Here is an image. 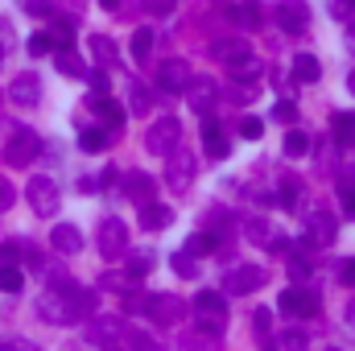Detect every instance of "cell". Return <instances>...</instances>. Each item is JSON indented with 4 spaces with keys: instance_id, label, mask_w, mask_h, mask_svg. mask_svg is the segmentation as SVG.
Returning a JSON list of instances; mask_svg holds the SVG:
<instances>
[{
    "instance_id": "obj_15",
    "label": "cell",
    "mask_w": 355,
    "mask_h": 351,
    "mask_svg": "<svg viewBox=\"0 0 355 351\" xmlns=\"http://www.w3.org/2000/svg\"><path fill=\"white\" fill-rule=\"evenodd\" d=\"M50 248L58 257H75V252H83V232L75 223H54L50 228Z\"/></svg>"
},
{
    "instance_id": "obj_8",
    "label": "cell",
    "mask_w": 355,
    "mask_h": 351,
    "mask_svg": "<svg viewBox=\"0 0 355 351\" xmlns=\"http://www.w3.org/2000/svg\"><path fill=\"white\" fill-rule=\"evenodd\" d=\"M265 281H268V273L261 264H236V268L223 273V293L227 298H244V293H257Z\"/></svg>"
},
{
    "instance_id": "obj_48",
    "label": "cell",
    "mask_w": 355,
    "mask_h": 351,
    "mask_svg": "<svg viewBox=\"0 0 355 351\" xmlns=\"http://www.w3.org/2000/svg\"><path fill=\"white\" fill-rule=\"evenodd\" d=\"M12 46H17V29H12V21H4V17H0V50L8 54Z\"/></svg>"
},
{
    "instance_id": "obj_32",
    "label": "cell",
    "mask_w": 355,
    "mask_h": 351,
    "mask_svg": "<svg viewBox=\"0 0 355 351\" xmlns=\"http://www.w3.org/2000/svg\"><path fill=\"white\" fill-rule=\"evenodd\" d=\"M232 17H236V25H244V29H257V25L265 21V12H261L257 0H240V4L232 8Z\"/></svg>"
},
{
    "instance_id": "obj_12",
    "label": "cell",
    "mask_w": 355,
    "mask_h": 351,
    "mask_svg": "<svg viewBox=\"0 0 355 351\" xmlns=\"http://www.w3.org/2000/svg\"><path fill=\"white\" fill-rule=\"evenodd\" d=\"M190 79H194V71H190L186 58H166L157 67V87L166 91V95H182V91L190 87Z\"/></svg>"
},
{
    "instance_id": "obj_55",
    "label": "cell",
    "mask_w": 355,
    "mask_h": 351,
    "mask_svg": "<svg viewBox=\"0 0 355 351\" xmlns=\"http://www.w3.org/2000/svg\"><path fill=\"white\" fill-rule=\"evenodd\" d=\"M339 277H343V285H352V289H355V261L343 264V268H339Z\"/></svg>"
},
{
    "instance_id": "obj_20",
    "label": "cell",
    "mask_w": 355,
    "mask_h": 351,
    "mask_svg": "<svg viewBox=\"0 0 355 351\" xmlns=\"http://www.w3.org/2000/svg\"><path fill=\"white\" fill-rule=\"evenodd\" d=\"M211 54H215L223 67H232V62H240L244 54H252V46H248L244 37H215V42H211Z\"/></svg>"
},
{
    "instance_id": "obj_27",
    "label": "cell",
    "mask_w": 355,
    "mask_h": 351,
    "mask_svg": "<svg viewBox=\"0 0 355 351\" xmlns=\"http://www.w3.org/2000/svg\"><path fill=\"white\" fill-rule=\"evenodd\" d=\"M112 128H79V149L83 153H103L107 145H112Z\"/></svg>"
},
{
    "instance_id": "obj_10",
    "label": "cell",
    "mask_w": 355,
    "mask_h": 351,
    "mask_svg": "<svg viewBox=\"0 0 355 351\" xmlns=\"http://www.w3.org/2000/svg\"><path fill=\"white\" fill-rule=\"evenodd\" d=\"M335 236H339V219H335L327 207H314V211L306 215V240H310L314 248H327V244H335Z\"/></svg>"
},
{
    "instance_id": "obj_1",
    "label": "cell",
    "mask_w": 355,
    "mask_h": 351,
    "mask_svg": "<svg viewBox=\"0 0 355 351\" xmlns=\"http://www.w3.org/2000/svg\"><path fill=\"white\" fill-rule=\"evenodd\" d=\"M42 137L33 132V128H12V137L4 141V166H12V170H25V166H33L37 157H42Z\"/></svg>"
},
{
    "instance_id": "obj_30",
    "label": "cell",
    "mask_w": 355,
    "mask_h": 351,
    "mask_svg": "<svg viewBox=\"0 0 355 351\" xmlns=\"http://www.w3.org/2000/svg\"><path fill=\"white\" fill-rule=\"evenodd\" d=\"M128 50H132V62H141V67H145V62L153 58V29H149V25H141V29L132 33V46H128Z\"/></svg>"
},
{
    "instance_id": "obj_37",
    "label": "cell",
    "mask_w": 355,
    "mask_h": 351,
    "mask_svg": "<svg viewBox=\"0 0 355 351\" xmlns=\"http://www.w3.org/2000/svg\"><path fill=\"white\" fill-rule=\"evenodd\" d=\"M170 264H174L178 277H186V281H190V277H198V257H194V252H186V248H178L174 257H170Z\"/></svg>"
},
{
    "instance_id": "obj_6",
    "label": "cell",
    "mask_w": 355,
    "mask_h": 351,
    "mask_svg": "<svg viewBox=\"0 0 355 351\" xmlns=\"http://www.w3.org/2000/svg\"><path fill=\"white\" fill-rule=\"evenodd\" d=\"M141 314H145L149 323H157V327H174V323L186 318V302H182L178 293H149L145 306H141Z\"/></svg>"
},
{
    "instance_id": "obj_3",
    "label": "cell",
    "mask_w": 355,
    "mask_h": 351,
    "mask_svg": "<svg viewBox=\"0 0 355 351\" xmlns=\"http://www.w3.org/2000/svg\"><path fill=\"white\" fill-rule=\"evenodd\" d=\"M25 198H29V207H33V215H37V219H54V215H58V207H62V190H58V182H54L50 174L29 178Z\"/></svg>"
},
{
    "instance_id": "obj_26",
    "label": "cell",
    "mask_w": 355,
    "mask_h": 351,
    "mask_svg": "<svg viewBox=\"0 0 355 351\" xmlns=\"http://www.w3.org/2000/svg\"><path fill=\"white\" fill-rule=\"evenodd\" d=\"M289 71H293L297 83H318V79H322V62H318L314 54H293V67H289Z\"/></svg>"
},
{
    "instance_id": "obj_50",
    "label": "cell",
    "mask_w": 355,
    "mask_h": 351,
    "mask_svg": "<svg viewBox=\"0 0 355 351\" xmlns=\"http://www.w3.org/2000/svg\"><path fill=\"white\" fill-rule=\"evenodd\" d=\"M33 17H54V0H21Z\"/></svg>"
},
{
    "instance_id": "obj_21",
    "label": "cell",
    "mask_w": 355,
    "mask_h": 351,
    "mask_svg": "<svg viewBox=\"0 0 355 351\" xmlns=\"http://www.w3.org/2000/svg\"><path fill=\"white\" fill-rule=\"evenodd\" d=\"M170 223H174V207H162L157 198L141 207V228H145V232H166Z\"/></svg>"
},
{
    "instance_id": "obj_44",
    "label": "cell",
    "mask_w": 355,
    "mask_h": 351,
    "mask_svg": "<svg viewBox=\"0 0 355 351\" xmlns=\"http://www.w3.org/2000/svg\"><path fill=\"white\" fill-rule=\"evenodd\" d=\"M252 331H257L261 339H268V331H272V314H268L265 306H261V310H252Z\"/></svg>"
},
{
    "instance_id": "obj_41",
    "label": "cell",
    "mask_w": 355,
    "mask_h": 351,
    "mask_svg": "<svg viewBox=\"0 0 355 351\" xmlns=\"http://www.w3.org/2000/svg\"><path fill=\"white\" fill-rule=\"evenodd\" d=\"M244 236H248L252 244H268V240H272V228H268V219H248V223H244Z\"/></svg>"
},
{
    "instance_id": "obj_61",
    "label": "cell",
    "mask_w": 355,
    "mask_h": 351,
    "mask_svg": "<svg viewBox=\"0 0 355 351\" xmlns=\"http://www.w3.org/2000/svg\"><path fill=\"white\" fill-rule=\"evenodd\" d=\"M0 67H4V50H0Z\"/></svg>"
},
{
    "instance_id": "obj_23",
    "label": "cell",
    "mask_w": 355,
    "mask_h": 351,
    "mask_svg": "<svg viewBox=\"0 0 355 351\" xmlns=\"http://www.w3.org/2000/svg\"><path fill=\"white\" fill-rule=\"evenodd\" d=\"M87 50L95 54V62H99V67H107V71L120 62V50H116V42H112L107 33H91V37H87Z\"/></svg>"
},
{
    "instance_id": "obj_54",
    "label": "cell",
    "mask_w": 355,
    "mask_h": 351,
    "mask_svg": "<svg viewBox=\"0 0 355 351\" xmlns=\"http://www.w3.org/2000/svg\"><path fill=\"white\" fill-rule=\"evenodd\" d=\"M21 261V244H0V264Z\"/></svg>"
},
{
    "instance_id": "obj_5",
    "label": "cell",
    "mask_w": 355,
    "mask_h": 351,
    "mask_svg": "<svg viewBox=\"0 0 355 351\" xmlns=\"http://www.w3.org/2000/svg\"><path fill=\"white\" fill-rule=\"evenodd\" d=\"M194 178H198V162H194V153H186V149H170V153H166V186H170L174 194H186V190L194 186Z\"/></svg>"
},
{
    "instance_id": "obj_17",
    "label": "cell",
    "mask_w": 355,
    "mask_h": 351,
    "mask_svg": "<svg viewBox=\"0 0 355 351\" xmlns=\"http://www.w3.org/2000/svg\"><path fill=\"white\" fill-rule=\"evenodd\" d=\"M124 194H128L137 207H145V203H153V194H157V182L145 174V170H128V174H124Z\"/></svg>"
},
{
    "instance_id": "obj_49",
    "label": "cell",
    "mask_w": 355,
    "mask_h": 351,
    "mask_svg": "<svg viewBox=\"0 0 355 351\" xmlns=\"http://www.w3.org/2000/svg\"><path fill=\"white\" fill-rule=\"evenodd\" d=\"M87 83H91V91H99V95H107V67H99V71H87Z\"/></svg>"
},
{
    "instance_id": "obj_29",
    "label": "cell",
    "mask_w": 355,
    "mask_h": 351,
    "mask_svg": "<svg viewBox=\"0 0 355 351\" xmlns=\"http://www.w3.org/2000/svg\"><path fill=\"white\" fill-rule=\"evenodd\" d=\"M331 132H335V141H339L343 149H355V120H352V112H335V116H331Z\"/></svg>"
},
{
    "instance_id": "obj_52",
    "label": "cell",
    "mask_w": 355,
    "mask_h": 351,
    "mask_svg": "<svg viewBox=\"0 0 355 351\" xmlns=\"http://www.w3.org/2000/svg\"><path fill=\"white\" fill-rule=\"evenodd\" d=\"M124 343H128V348H153V339H149V335H141V331H132V327L124 331Z\"/></svg>"
},
{
    "instance_id": "obj_7",
    "label": "cell",
    "mask_w": 355,
    "mask_h": 351,
    "mask_svg": "<svg viewBox=\"0 0 355 351\" xmlns=\"http://www.w3.org/2000/svg\"><path fill=\"white\" fill-rule=\"evenodd\" d=\"M178 141H182V120L178 116H162L145 128V149L153 157H166L170 149H178Z\"/></svg>"
},
{
    "instance_id": "obj_22",
    "label": "cell",
    "mask_w": 355,
    "mask_h": 351,
    "mask_svg": "<svg viewBox=\"0 0 355 351\" xmlns=\"http://www.w3.org/2000/svg\"><path fill=\"white\" fill-rule=\"evenodd\" d=\"M54 67H58V75H67V79H87V62H83L71 46H58V50H54Z\"/></svg>"
},
{
    "instance_id": "obj_45",
    "label": "cell",
    "mask_w": 355,
    "mask_h": 351,
    "mask_svg": "<svg viewBox=\"0 0 355 351\" xmlns=\"http://www.w3.org/2000/svg\"><path fill=\"white\" fill-rule=\"evenodd\" d=\"M12 203H17V186H12L8 178H0V215L12 211Z\"/></svg>"
},
{
    "instance_id": "obj_46",
    "label": "cell",
    "mask_w": 355,
    "mask_h": 351,
    "mask_svg": "<svg viewBox=\"0 0 355 351\" xmlns=\"http://www.w3.org/2000/svg\"><path fill=\"white\" fill-rule=\"evenodd\" d=\"M272 120H285V124H293V120H297V103H289V99H281V103L272 108Z\"/></svg>"
},
{
    "instance_id": "obj_35",
    "label": "cell",
    "mask_w": 355,
    "mask_h": 351,
    "mask_svg": "<svg viewBox=\"0 0 355 351\" xmlns=\"http://www.w3.org/2000/svg\"><path fill=\"white\" fill-rule=\"evenodd\" d=\"M297 198H302V178H281L277 182V203L281 207H297Z\"/></svg>"
},
{
    "instance_id": "obj_13",
    "label": "cell",
    "mask_w": 355,
    "mask_h": 351,
    "mask_svg": "<svg viewBox=\"0 0 355 351\" xmlns=\"http://www.w3.org/2000/svg\"><path fill=\"white\" fill-rule=\"evenodd\" d=\"M87 108L95 112V120H99L103 128H112V132H120V124H124V116H128L124 103H116L112 95H99V91H91L87 95Z\"/></svg>"
},
{
    "instance_id": "obj_40",
    "label": "cell",
    "mask_w": 355,
    "mask_h": 351,
    "mask_svg": "<svg viewBox=\"0 0 355 351\" xmlns=\"http://www.w3.org/2000/svg\"><path fill=\"white\" fill-rule=\"evenodd\" d=\"M137 285V277H128V273H103L99 277V289H120V293H128Z\"/></svg>"
},
{
    "instance_id": "obj_57",
    "label": "cell",
    "mask_w": 355,
    "mask_h": 351,
    "mask_svg": "<svg viewBox=\"0 0 355 351\" xmlns=\"http://www.w3.org/2000/svg\"><path fill=\"white\" fill-rule=\"evenodd\" d=\"M343 318H347V327H352V331H355V298H352V302H347V310H343Z\"/></svg>"
},
{
    "instance_id": "obj_28",
    "label": "cell",
    "mask_w": 355,
    "mask_h": 351,
    "mask_svg": "<svg viewBox=\"0 0 355 351\" xmlns=\"http://www.w3.org/2000/svg\"><path fill=\"white\" fill-rule=\"evenodd\" d=\"M128 108H132V116H149V108H153V91L141 79H128Z\"/></svg>"
},
{
    "instance_id": "obj_47",
    "label": "cell",
    "mask_w": 355,
    "mask_h": 351,
    "mask_svg": "<svg viewBox=\"0 0 355 351\" xmlns=\"http://www.w3.org/2000/svg\"><path fill=\"white\" fill-rule=\"evenodd\" d=\"M240 137H244V141H261V137H265V124H261V120H252V116H248V120H244V124H240Z\"/></svg>"
},
{
    "instance_id": "obj_2",
    "label": "cell",
    "mask_w": 355,
    "mask_h": 351,
    "mask_svg": "<svg viewBox=\"0 0 355 351\" xmlns=\"http://www.w3.org/2000/svg\"><path fill=\"white\" fill-rule=\"evenodd\" d=\"M277 310H281V314H289V318H318L322 298H318V289H314V285L293 281V289H285V293L277 298Z\"/></svg>"
},
{
    "instance_id": "obj_42",
    "label": "cell",
    "mask_w": 355,
    "mask_h": 351,
    "mask_svg": "<svg viewBox=\"0 0 355 351\" xmlns=\"http://www.w3.org/2000/svg\"><path fill=\"white\" fill-rule=\"evenodd\" d=\"M29 54H33V58L54 54V37H50V33H33V37H29Z\"/></svg>"
},
{
    "instance_id": "obj_18",
    "label": "cell",
    "mask_w": 355,
    "mask_h": 351,
    "mask_svg": "<svg viewBox=\"0 0 355 351\" xmlns=\"http://www.w3.org/2000/svg\"><path fill=\"white\" fill-rule=\"evenodd\" d=\"M202 149L211 157H227V132H223V124L211 112H202Z\"/></svg>"
},
{
    "instance_id": "obj_34",
    "label": "cell",
    "mask_w": 355,
    "mask_h": 351,
    "mask_svg": "<svg viewBox=\"0 0 355 351\" xmlns=\"http://www.w3.org/2000/svg\"><path fill=\"white\" fill-rule=\"evenodd\" d=\"M261 95V79H236L232 87H227V99L232 103H252Z\"/></svg>"
},
{
    "instance_id": "obj_25",
    "label": "cell",
    "mask_w": 355,
    "mask_h": 351,
    "mask_svg": "<svg viewBox=\"0 0 355 351\" xmlns=\"http://www.w3.org/2000/svg\"><path fill=\"white\" fill-rule=\"evenodd\" d=\"M194 314H227V293L223 289H198L194 293Z\"/></svg>"
},
{
    "instance_id": "obj_53",
    "label": "cell",
    "mask_w": 355,
    "mask_h": 351,
    "mask_svg": "<svg viewBox=\"0 0 355 351\" xmlns=\"http://www.w3.org/2000/svg\"><path fill=\"white\" fill-rule=\"evenodd\" d=\"M170 8H174V0H145V12L149 17H166Z\"/></svg>"
},
{
    "instance_id": "obj_51",
    "label": "cell",
    "mask_w": 355,
    "mask_h": 351,
    "mask_svg": "<svg viewBox=\"0 0 355 351\" xmlns=\"http://www.w3.org/2000/svg\"><path fill=\"white\" fill-rule=\"evenodd\" d=\"M335 186H339V194H343V190H355V166H343V170L335 174Z\"/></svg>"
},
{
    "instance_id": "obj_31",
    "label": "cell",
    "mask_w": 355,
    "mask_h": 351,
    "mask_svg": "<svg viewBox=\"0 0 355 351\" xmlns=\"http://www.w3.org/2000/svg\"><path fill=\"white\" fill-rule=\"evenodd\" d=\"M25 289V268L17 261L0 264V293H21Z\"/></svg>"
},
{
    "instance_id": "obj_24",
    "label": "cell",
    "mask_w": 355,
    "mask_h": 351,
    "mask_svg": "<svg viewBox=\"0 0 355 351\" xmlns=\"http://www.w3.org/2000/svg\"><path fill=\"white\" fill-rule=\"evenodd\" d=\"M153 264H157V257H153L149 248H128V252H124V273H128V277H137V281H141V277H149V273H153Z\"/></svg>"
},
{
    "instance_id": "obj_14",
    "label": "cell",
    "mask_w": 355,
    "mask_h": 351,
    "mask_svg": "<svg viewBox=\"0 0 355 351\" xmlns=\"http://www.w3.org/2000/svg\"><path fill=\"white\" fill-rule=\"evenodd\" d=\"M8 99H12L17 108H37V103H42V79H37L33 71H21V75H12Z\"/></svg>"
},
{
    "instance_id": "obj_16",
    "label": "cell",
    "mask_w": 355,
    "mask_h": 351,
    "mask_svg": "<svg viewBox=\"0 0 355 351\" xmlns=\"http://www.w3.org/2000/svg\"><path fill=\"white\" fill-rule=\"evenodd\" d=\"M186 95H190V108H194V112H211V108H215V99H219L223 91H219L215 79L194 75V79H190V87H186Z\"/></svg>"
},
{
    "instance_id": "obj_43",
    "label": "cell",
    "mask_w": 355,
    "mask_h": 351,
    "mask_svg": "<svg viewBox=\"0 0 355 351\" xmlns=\"http://www.w3.org/2000/svg\"><path fill=\"white\" fill-rule=\"evenodd\" d=\"M327 12H331L335 21H352V12H355V0H327Z\"/></svg>"
},
{
    "instance_id": "obj_39",
    "label": "cell",
    "mask_w": 355,
    "mask_h": 351,
    "mask_svg": "<svg viewBox=\"0 0 355 351\" xmlns=\"http://www.w3.org/2000/svg\"><path fill=\"white\" fill-rule=\"evenodd\" d=\"M306 343H310V339H306V331H297V327L272 335V348H281V351H297V348H306Z\"/></svg>"
},
{
    "instance_id": "obj_38",
    "label": "cell",
    "mask_w": 355,
    "mask_h": 351,
    "mask_svg": "<svg viewBox=\"0 0 355 351\" xmlns=\"http://www.w3.org/2000/svg\"><path fill=\"white\" fill-rule=\"evenodd\" d=\"M281 149H285V157H306V149H310V137H306L302 128H289Z\"/></svg>"
},
{
    "instance_id": "obj_4",
    "label": "cell",
    "mask_w": 355,
    "mask_h": 351,
    "mask_svg": "<svg viewBox=\"0 0 355 351\" xmlns=\"http://www.w3.org/2000/svg\"><path fill=\"white\" fill-rule=\"evenodd\" d=\"M95 248L103 261H120L128 252V223L116 219V215H103L99 228H95Z\"/></svg>"
},
{
    "instance_id": "obj_62",
    "label": "cell",
    "mask_w": 355,
    "mask_h": 351,
    "mask_svg": "<svg viewBox=\"0 0 355 351\" xmlns=\"http://www.w3.org/2000/svg\"><path fill=\"white\" fill-rule=\"evenodd\" d=\"M352 120H355V116H352Z\"/></svg>"
},
{
    "instance_id": "obj_19",
    "label": "cell",
    "mask_w": 355,
    "mask_h": 351,
    "mask_svg": "<svg viewBox=\"0 0 355 351\" xmlns=\"http://www.w3.org/2000/svg\"><path fill=\"white\" fill-rule=\"evenodd\" d=\"M202 228H207V232H211V236H215L223 248H227V240L236 236V215H232V211H223V207H211Z\"/></svg>"
},
{
    "instance_id": "obj_11",
    "label": "cell",
    "mask_w": 355,
    "mask_h": 351,
    "mask_svg": "<svg viewBox=\"0 0 355 351\" xmlns=\"http://www.w3.org/2000/svg\"><path fill=\"white\" fill-rule=\"evenodd\" d=\"M272 17L285 33H306L310 29V4L306 0H277L272 4Z\"/></svg>"
},
{
    "instance_id": "obj_33",
    "label": "cell",
    "mask_w": 355,
    "mask_h": 351,
    "mask_svg": "<svg viewBox=\"0 0 355 351\" xmlns=\"http://www.w3.org/2000/svg\"><path fill=\"white\" fill-rule=\"evenodd\" d=\"M261 71H265L261 54H244L240 62H232V67H227V75H232V79H261Z\"/></svg>"
},
{
    "instance_id": "obj_9",
    "label": "cell",
    "mask_w": 355,
    "mask_h": 351,
    "mask_svg": "<svg viewBox=\"0 0 355 351\" xmlns=\"http://www.w3.org/2000/svg\"><path fill=\"white\" fill-rule=\"evenodd\" d=\"M124 318H107V314H91V323L83 327V339L95 348H120L124 343Z\"/></svg>"
},
{
    "instance_id": "obj_58",
    "label": "cell",
    "mask_w": 355,
    "mask_h": 351,
    "mask_svg": "<svg viewBox=\"0 0 355 351\" xmlns=\"http://www.w3.org/2000/svg\"><path fill=\"white\" fill-rule=\"evenodd\" d=\"M99 4H103L107 12H116V8H120V0H99Z\"/></svg>"
},
{
    "instance_id": "obj_60",
    "label": "cell",
    "mask_w": 355,
    "mask_h": 351,
    "mask_svg": "<svg viewBox=\"0 0 355 351\" xmlns=\"http://www.w3.org/2000/svg\"><path fill=\"white\" fill-rule=\"evenodd\" d=\"M347 91H352V95H355V71H352V75H347Z\"/></svg>"
},
{
    "instance_id": "obj_56",
    "label": "cell",
    "mask_w": 355,
    "mask_h": 351,
    "mask_svg": "<svg viewBox=\"0 0 355 351\" xmlns=\"http://www.w3.org/2000/svg\"><path fill=\"white\" fill-rule=\"evenodd\" d=\"M343 211H347V219H355V190H343Z\"/></svg>"
},
{
    "instance_id": "obj_59",
    "label": "cell",
    "mask_w": 355,
    "mask_h": 351,
    "mask_svg": "<svg viewBox=\"0 0 355 351\" xmlns=\"http://www.w3.org/2000/svg\"><path fill=\"white\" fill-rule=\"evenodd\" d=\"M347 46H352V50H355V25H352V29H347Z\"/></svg>"
},
{
    "instance_id": "obj_36",
    "label": "cell",
    "mask_w": 355,
    "mask_h": 351,
    "mask_svg": "<svg viewBox=\"0 0 355 351\" xmlns=\"http://www.w3.org/2000/svg\"><path fill=\"white\" fill-rule=\"evenodd\" d=\"M46 33L54 37V50H58V46H71V42H75V25H71L67 17H50V29H46Z\"/></svg>"
}]
</instances>
